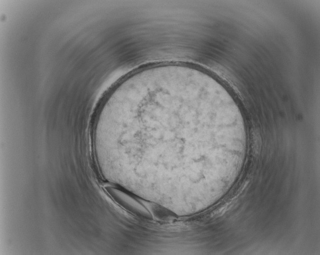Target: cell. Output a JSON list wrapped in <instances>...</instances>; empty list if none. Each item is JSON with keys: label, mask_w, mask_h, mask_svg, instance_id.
<instances>
[{"label": "cell", "mask_w": 320, "mask_h": 255, "mask_svg": "<svg viewBox=\"0 0 320 255\" xmlns=\"http://www.w3.org/2000/svg\"><path fill=\"white\" fill-rule=\"evenodd\" d=\"M107 188V191L113 199L123 207L138 216L149 219L151 218L147 208L132 196L114 188Z\"/></svg>", "instance_id": "obj_1"}, {"label": "cell", "mask_w": 320, "mask_h": 255, "mask_svg": "<svg viewBox=\"0 0 320 255\" xmlns=\"http://www.w3.org/2000/svg\"><path fill=\"white\" fill-rule=\"evenodd\" d=\"M143 202L150 210V212H152L158 219L166 220L173 217V215L171 212L159 205L144 201Z\"/></svg>", "instance_id": "obj_2"}]
</instances>
